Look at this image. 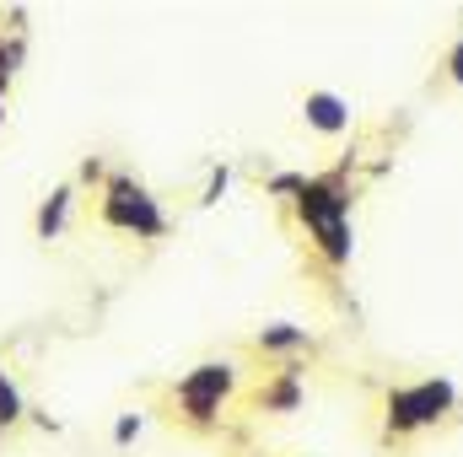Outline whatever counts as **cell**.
I'll return each instance as SVG.
<instances>
[{"label": "cell", "mask_w": 463, "mask_h": 457, "mask_svg": "<svg viewBox=\"0 0 463 457\" xmlns=\"http://www.w3.org/2000/svg\"><path fill=\"white\" fill-rule=\"evenodd\" d=\"M453 409H458V382L453 377H420V382L388 387V398H383V442H404L415 431H431Z\"/></svg>", "instance_id": "cell-2"}, {"label": "cell", "mask_w": 463, "mask_h": 457, "mask_svg": "<svg viewBox=\"0 0 463 457\" xmlns=\"http://www.w3.org/2000/svg\"><path fill=\"white\" fill-rule=\"evenodd\" d=\"M22 60H27V38H5V33H0V76H11V81H16Z\"/></svg>", "instance_id": "cell-11"}, {"label": "cell", "mask_w": 463, "mask_h": 457, "mask_svg": "<svg viewBox=\"0 0 463 457\" xmlns=\"http://www.w3.org/2000/svg\"><path fill=\"white\" fill-rule=\"evenodd\" d=\"M98 221L114 231H129L135 242H162L167 237V210H162V200L151 194V189H135L129 200H98Z\"/></svg>", "instance_id": "cell-4"}, {"label": "cell", "mask_w": 463, "mask_h": 457, "mask_svg": "<svg viewBox=\"0 0 463 457\" xmlns=\"http://www.w3.org/2000/svg\"><path fill=\"white\" fill-rule=\"evenodd\" d=\"M76 183H87V189L109 183V167H103V156H81V173H76Z\"/></svg>", "instance_id": "cell-14"}, {"label": "cell", "mask_w": 463, "mask_h": 457, "mask_svg": "<svg viewBox=\"0 0 463 457\" xmlns=\"http://www.w3.org/2000/svg\"><path fill=\"white\" fill-rule=\"evenodd\" d=\"M448 81H458V87H463V38L448 49Z\"/></svg>", "instance_id": "cell-16"}, {"label": "cell", "mask_w": 463, "mask_h": 457, "mask_svg": "<svg viewBox=\"0 0 463 457\" xmlns=\"http://www.w3.org/2000/svg\"><path fill=\"white\" fill-rule=\"evenodd\" d=\"M302 118H307V129H318V135H345L350 103L340 92H307V98H302Z\"/></svg>", "instance_id": "cell-6"}, {"label": "cell", "mask_w": 463, "mask_h": 457, "mask_svg": "<svg viewBox=\"0 0 463 457\" xmlns=\"http://www.w3.org/2000/svg\"><path fill=\"white\" fill-rule=\"evenodd\" d=\"M71 205H76V183H60V189H49V200L38 205V221H33L38 242H54V237H65V227H71Z\"/></svg>", "instance_id": "cell-7"}, {"label": "cell", "mask_w": 463, "mask_h": 457, "mask_svg": "<svg viewBox=\"0 0 463 457\" xmlns=\"http://www.w3.org/2000/svg\"><path fill=\"white\" fill-rule=\"evenodd\" d=\"M140 431H146V415H140V409L118 415V420H114V447H129V442H135Z\"/></svg>", "instance_id": "cell-13"}, {"label": "cell", "mask_w": 463, "mask_h": 457, "mask_svg": "<svg viewBox=\"0 0 463 457\" xmlns=\"http://www.w3.org/2000/svg\"><path fill=\"white\" fill-rule=\"evenodd\" d=\"M16 420H27V398H22V387L11 382V371L0 366V425L11 431Z\"/></svg>", "instance_id": "cell-9"}, {"label": "cell", "mask_w": 463, "mask_h": 457, "mask_svg": "<svg viewBox=\"0 0 463 457\" xmlns=\"http://www.w3.org/2000/svg\"><path fill=\"white\" fill-rule=\"evenodd\" d=\"M0 124H5V103H0Z\"/></svg>", "instance_id": "cell-17"}, {"label": "cell", "mask_w": 463, "mask_h": 457, "mask_svg": "<svg viewBox=\"0 0 463 457\" xmlns=\"http://www.w3.org/2000/svg\"><path fill=\"white\" fill-rule=\"evenodd\" d=\"M0 436H5V425H0Z\"/></svg>", "instance_id": "cell-18"}, {"label": "cell", "mask_w": 463, "mask_h": 457, "mask_svg": "<svg viewBox=\"0 0 463 457\" xmlns=\"http://www.w3.org/2000/svg\"><path fill=\"white\" fill-rule=\"evenodd\" d=\"M237 382H242L237 360H200V366L184 371L178 387H173L178 420H184L189 431H200V436L222 431V409H227V398L237 393Z\"/></svg>", "instance_id": "cell-3"}, {"label": "cell", "mask_w": 463, "mask_h": 457, "mask_svg": "<svg viewBox=\"0 0 463 457\" xmlns=\"http://www.w3.org/2000/svg\"><path fill=\"white\" fill-rule=\"evenodd\" d=\"M227 189H232V167L222 162V167H211V178H205V189H200V205H216Z\"/></svg>", "instance_id": "cell-12"}, {"label": "cell", "mask_w": 463, "mask_h": 457, "mask_svg": "<svg viewBox=\"0 0 463 457\" xmlns=\"http://www.w3.org/2000/svg\"><path fill=\"white\" fill-rule=\"evenodd\" d=\"M302 189H307V173H275V178L264 183V194H269V200H297Z\"/></svg>", "instance_id": "cell-10"}, {"label": "cell", "mask_w": 463, "mask_h": 457, "mask_svg": "<svg viewBox=\"0 0 463 457\" xmlns=\"http://www.w3.org/2000/svg\"><path fill=\"white\" fill-rule=\"evenodd\" d=\"M253 344H259L264 355H307L318 340H313L307 329H297V323H264V329L253 334Z\"/></svg>", "instance_id": "cell-8"}, {"label": "cell", "mask_w": 463, "mask_h": 457, "mask_svg": "<svg viewBox=\"0 0 463 457\" xmlns=\"http://www.w3.org/2000/svg\"><path fill=\"white\" fill-rule=\"evenodd\" d=\"M302 398H307V382H302V371H297V366H286V371H275V377L259 387L253 409H259V415H297V409H302Z\"/></svg>", "instance_id": "cell-5"}, {"label": "cell", "mask_w": 463, "mask_h": 457, "mask_svg": "<svg viewBox=\"0 0 463 457\" xmlns=\"http://www.w3.org/2000/svg\"><path fill=\"white\" fill-rule=\"evenodd\" d=\"M27 420H33L38 431H49V436H60V431H65V420H54L49 409H27Z\"/></svg>", "instance_id": "cell-15"}, {"label": "cell", "mask_w": 463, "mask_h": 457, "mask_svg": "<svg viewBox=\"0 0 463 457\" xmlns=\"http://www.w3.org/2000/svg\"><path fill=\"white\" fill-rule=\"evenodd\" d=\"M350 167H355V145L340 156L335 173L307 178V189L291 200V205H297V221H302V231L313 237V247H318V258H324L329 269H345L350 253H355V231H350V189H345Z\"/></svg>", "instance_id": "cell-1"}]
</instances>
